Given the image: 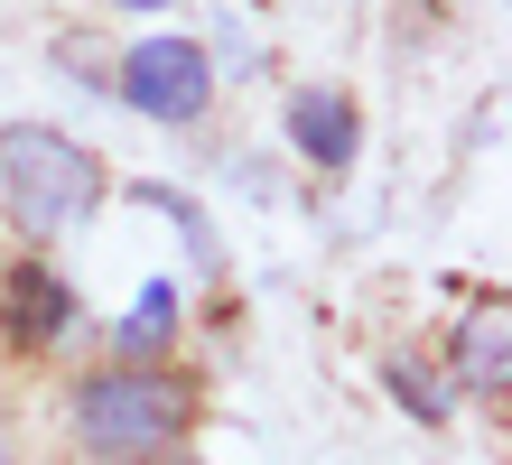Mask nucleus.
<instances>
[{"mask_svg":"<svg viewBox=\"0 0 512 465\" xmlns=\"http://www.w3.org/2000/svg\"><path fill=\"white\" fill-rule=\"evenodd\" d=\"M0 196H10L19 233H75L84 214L103 205V159L66 131H47V121H10L0 131Z\"/></svg>","mask_w":512,"mask_h":465,"instance_id":"1","label":"nucleus"},{"mask_svg":"<svg viewBox=\"0 0 512 465\" xmlns=\"http://www.w3.org/2000/svg\"><path fill=\"white\" fill-rule=\"evenodd\" d=\"M187 428V391L177 372H149V363H112L75 391V438L103 447V456H149Z\"/></svg>","mask_w":512,"mask_h":465,"instance_id":"2","label":"nucleus"},{"mask_svg":"<svg viewBox=\"0 0 512 465\" xmlns=\"http://www.w3.org/2000/svg\"><path fill=\"white\" fill-rule=\"evenodd\" d=\"M122 103L149 112V121H196L215 103V56L196 38H140L122 56Z\"/></svg>","mask_w":512,"mask_h":465,"instance_id":"3","label":"nucleus"},{"mask_svg":"<svg viewBox=\"0 0 512 465\" xmlns=\"http://www.w3.org/2000/svg\"><path fill=\"white\" fill-rule=\"evenodd\" d=\"M0 317H10L19 345H56V335L75 326V289H66L47 261H19V270H10V298H0Z\"/></svg>","mask_w":512,"mask_h":465,"instance_id":"4","label":"nucleus"},{"mask_svg":"<svg viewBox=\"0 0 512 465\" xmlns=\"http://www.w3.org/2000/svg\"><path fill=\"white\" fill-rule=\"evenodd\" d=\"M289 140L308 149L317 168H354V149H364V121H354L345 93H298V103H289Z\"/></svg>","mask_w":512,"mask_h":465,"instance_id":"5","label":"nucleus"},{"mask_svg":"<svg viewBox=\"0 0 512 465\" xmlns=\"http://www.w3.org/2000/svg\"><path fill=\"white\" fill-rule=\"evenodd\" d=\"M457 363H466V382L485 391V400H503V382H512V363H503V298H485L466 317V335H457Z\"/></svg>","mask_w":512,"mask_h":465,"instance_id":"6","label":"nucleus"},{"mask_svg":"<svg viewBox=\"0 0 512 465\" xmlns=\"http://www.w3.org/2000/svg\"><path fill=\"white\" fill-rule=\"evenodd\" d=\"M168 335H177V289H168V279H149L140 307H131V326H122V363H149Z\"/></svg>","mask_w":512,"mask_h":465,"instance_id":"7","label":"nucleus"},{"mask_svg":"<svg viewBox=\"0 0 512 465\" xmlns=\"http://www.w3.org/2000/svg\"><path fill=\"white\" fill-rule=\"evenodd\" d=\"M391 391L410 400V419H429V428L447 419V382H438L429 363H410V354H401V363H391Z\"/></svg>","mask_w":512,"mask_h":465,"instance_id":"8","label":"nucleus"},{"mask_svg":"<svg viewBox=\"0 0 512 465\" xmlns=\"http://www.w3.org/2000/svg\"><path fill=\"white\" fill-rule=\"evenodd\" d=\"M112 10H168V0H112Z\"/></svg>","mask_w":512,"mask_h":465,"instance_id":"9","label":"nucleus"},{"mask_svg":"<svg viewBox=\"0 0 512 465\" xmlns=\"http://www.w3.org/2000/svg\"><path fill=\"white\" fill-rule=\"evenodd\" d=\"M149 465H168V456H149ZM177 465H187V456H177Z\"/></svg>","mask_w":512,"mask_h":465,"instance_id":"10","label":"nucleus"}]
</instances>
